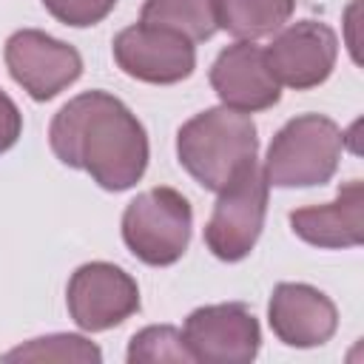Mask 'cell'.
<instances>
[{"label": "cell", "mask_w": 364, "mask_h": 364, "mask_svg": "<svg viewBox=\"0 0 364 364\" xmlns=\"http://www.w3.org/2000/svg\"><path fill=\"white\" fill-rule=\"evenodd\" d=\"M54 156L85 171L105 191L134 188L148 168V134L131 108L105 94L85 91L68 100L51 119Z\"/></svg>", "instance_id": "6da1fadb"}, {"label": "cell", "mask_w": 364, "mask_h": 364, "mask_svg": "<svg viewBox=\"0 0 364 364\" xmlns=\"http://www.w3.org/2000/svg\"><path fill=\"white\" fill-rule=\"evenodd\" d=\"M256 125L228 105L208 108L176 134L179 165L208 191L219 193L250 159H256Z\"/></svg>", "instance_id": "7a4b0ae2"}, {"label": "cell", "mask_w": 364, "mask_h": 364, "mask_svg": "<svg viewBox=\"0 0 364 364\" xmlns=\"http://www.w3.org/2000/svg\"><path fill=\"white\" fill-rule=\"evenodd\" d=\"M341 151L344 134L330 117L301 114L273 136L262 171L276 188L324 185L333 179Z\"/></svg>", "instance_id": "3957f363"}, {"label": "cell", "mask_w": 364, "mask_h": 364, "mask_svg": "<svg viewBox=\"0 0 364 364\" xmlns=\"http://www.w3.org/2000/svg\"><path fill=\"white\" fill-rule=\"evenodd\" d=\"M193 210L173 188H151L128 202L122 213V239L128 250L151 264L165 267L182 259L191 242Z\"/></svg>", "instance_id": "277c9868"}, {"label": "cell", "mask_w": 364, "mask_h": 364, "mask_svg": "<svg viewBox=\"0 0 364 364\" xmlns=\"http://www.w3.org/2000/svg\"><path fill=\"white\" fill-rule=\"evenodd\" d=\"M267 179L256 159H250L222 191L213 213L205 225V245L222 262L245 259L264 228L267 213Z\"/></svg>", "instance_id": "5b68a950"}, {"label": "cell", "mask_w": 364, "mask_h": 364, "mask_svg": "<svg viewBox=\"0 0 364 364\" xmlns=\"http://www.w3.org/2000/svg\"><path fill=\"white\" fill-rule=\"evenodd\" d=\"M6 65L14 82L37 102L54 100L82 74L80 51L37 28L14 31L6 40Z\"/></svg>", "instance_id": "8992f818"}, {"label": "cell", "mask_w": 364, "mask_h": 364, "mask_svg": "<svg viewBox=\"0 0 364 364\" xmlns=\"http://www.w3.org/2000/svg\"><path fill=\"white\" fill-rule=\"evenodd\" d=\"M65 301L80 330L102 333L139 310V287L122 267L108 262H88L74 270Z\"/></svg>", "instance_id": "52a82bcc"}, {"label": "cell", "mask_w": 364, "mask_h": 364, "mask_svg": "<svg viewBox=\"0 0 364 364\" xmlns=\"http://www.w3.org/2000/svg\"><path fill=\"white\" fill-rule=\"evenodd\" d=\"M185 344L193 361L247 364L256 358L262 330L245 304H208L185 318Z\"/></svg>", "instance_id": "ba28073f"}, {"label": "cell", "mask_w": 364, "mask_h": 364, "mask_svg": "<svg viewBox=\"0 0 364 364\" xmlns=\"http://www.w3.org/2000/svg\"><path fill=\"white\" fill-rule=\"evenodd\" d=\"M336 57V31L318 20H299L287 28H279L273 43L264 48V60L276 82L296 91L321 85L333 74Z\"/></svg>", "instance_id": "9c48e42d"}, {"label": "cell", "mask_w": 364, "mask_h": 364, "mask_svg": "<svg viewBox=\"0 0 364 364\" xmlns=\"http://www.w3.org/2000/svg\"><path fill=\"white\" fill-rule=\"evenodd\" d=\"M114 60L134 80L171 85L193 74L196 48L182 34L136 23L114 37Z\"/></svg>", "instance_id": "30bf717a"}, {"label": "cell", "mask_w": 364, "mask_h": 364, "mask_svg": "<svg viewBox=\"0 0 364 364\" xmlns=\"http://www.w3.org/2000/svg\"><path fill=\"white\" fill-rule=\"evenodd\" d=\"M210 85L222 105L242 114L273 108L282 97V85L267 68L264 48L250 40H239L219 51L210 65Z\"/></svg>", "instance_id": "8fae6325"}, {"label": "cell", "mask_w": 364, "mask_h": 364, "mask_svg": "<svg viewBox=\"0 0 364 364\" xmlns=\"http://www.w3.org/2000/svg\"><path fill=\"white\" fill-rule=\"evenodd\" d=\"M267 321L276 338L287 347H321L338 327L336 304L310 284L282 282L273 287L267 304Z\"/></svg>", "instance_id": "7c38bea8"}, {"label": "cell", "mask_w": 364, "mask_h": 364, "mask_svg": "<svg viewBox=\"0 0 364 364\" xmlns=\"http://www.w3.org/2000/svg\"><path fill=\"white\" fill-rule=\"evenodd\" d=\"M290 228L299 239L316 247L361 245L364 242V182L350 179L347 185H341L333 202L293 210Z\"/></svg>", "instance_id": "4fadbf2b"}, {"label": "cell", "mask_w": 364, "mask_h": 364, "mask_svg": "<svg viewBox=\"0 0 364 364\" xmlns=\"http://www.w3.org/2000/svg\"><path fill=\"white\" fill-rule=\"evenodd\" d=\"M216 23L239 40L270 37L290 20L296 0H213Z\"/></svg>", "instance_id": "5bb4252c"}, {"label": "cell", "mask_w": 364, "mask_h": 364, "mask_svg": "<svg viewBox=\"0 0 364 364\" xmlns=\"http://www.w3.org/2000/svg\"><path fill=\"white\" fill-rule=\"evenodd\" d=\"M139 23L182 34L191 43L210 40L219 28L213 0H145Z\"/></svg>", "instance_id": "9a60e30c"}, {"label": "cell", "mask_w": 364, "mask_h": 364, "mask_svg": "<svg viewBox=\"0 0 364 364\" xmlns=\"http://www.w3.org/2000/svg\"><path fill=\"white\" fill-rule=\"evenodd\" d=\"M3 361H100L102 353L97 344H91L82 336L74 333H57V336H43L31 338L28 344H20L9 353L0 355Z\"/></svg>", "instance_id": "2e32d148"}, {"label": "cell", "mask_w": 364, "mask_h": 364, "mask_svg": "<svg viewBox=\"0 0 364 364\" xmlns=\"http://www.w3.org/2000/svg\"><path fill=\"white\" fill-rule=\"evenodd\" d=\"M128 361L131 364H139V361H193L188 344H185V336L171 327V324H154V327H145L139 330L131 344H128Z\"/></svg>", "instance_id": "e0dca14e"}, {"label": "cell", "mask_w": 364, "mask_h": 364, "mask_svg": "<svg viewBox=\"0 0 364 364\" xmlns=\"http://www.w3.org/2000/svg\"><path fill=\"white\" fill-rule=\"evenodd\" d=\"M43 6L60 23L74 26V28H85V26L105 20L111 14V9L117 6V0H43Z\"/></svg>", "instance_id": "ac0fdd59"}, {"label": "cell", "mask_w": 364, "mask_h": 364, "mask_svg": "<svg viewBox=\"0 0 364 364\" xmlns=\"http://www.w3.org/2000/svg\"><path fill=\"white\" fill-rule=\"evenodd\" d=\"M20 131H23V117H20L17 105H14V102L6 97V91L0 88V154L9 151V148L17 142Z\"/></svg>", "instance_id": "d6986e66"}]
</instances>
